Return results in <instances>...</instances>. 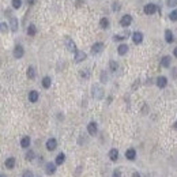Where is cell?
I'll use <instances>...</instances> for the list:
<instances>
[{
	"label": "cell",
	"mask_w": 177,
	"mask_h": 177,
	"mask_svg": "<svg viewBox=\"0 0 177 177\" xmlns=\"http://www.w3.org/2000/svg\"><path fill=\"white\" fill-rule=\"evenodd\" d=\"M157 10H158V8H157L155 4L148 3V4H146V6H145L143 11H145L146 15H153V14H155V12H157Z\"/></svg>",
	"instance_id": "cell-1"
},
{
	"label": "cell",
	"mask_w": 177,
	"mask_h": 177,
	"mask_svg": "<svg viewBox=\"0 0 177 177\" xmlns=\"http://www.w3.org/2000/svg\"><path fill=\"white\" fill-rule=\"evenodd\" d=\"M57 147V140L55 138H50L46 140V150L48 151H53V150H56Z\"/></svg>",
	"instance_id": "cell-2"
},
{
	"label": "cell",
	"mask_w": 177,
	"mask_h": 177,
	"mask_svg": "<svg viewBox=\"0 0 177 177\" xmlns=\"http://www.w3.org/2000/svg\"><path fill=\"white\" fill-rule=\"evenodd\" d=\"M23 55H25L23 46H22V45H16V46L14 48V57L15 59H21V57H23Z\"/></svg>",
	"instance_id": "cell-3"
},
{
	"label": "cell",
	"mask_w": 177,
	"mask_h": 177,
	"mask_svg": "<svg viewBox=\"0 0 177 177\" xmlns=\"http://www.w3.org/2000/svg\"><path fill=\"white\" fill-rule=\"evenodd\" d=\"M131 23H132V16H131V15H128V14L124 15V16L120 19V25L123 27H128Z\"/></svg>",
	"instance_id": "cell-4"
},
{
	"label": "cell",
	"mask_w": 177,
	"mask_h": 177,
	"mask_svg": "<svg viewBox=\"0 0 177 177\" xmlns=\"http://www.w3.org/2000/svg\"><path fill=\"white\" fill-rule=\"evenodd\" d=\"M132 41H134V44H140L142 41H143V33H140V32H134L132 33Z\"/></svg>",
	"instance_id": "cell-5"
},
{
	"label": "cell",
	"mask_w": 177,
	"mask_h": 177,
	"mask_svg": "<svg viewBox=\"0 0 177 177\" xmlns=\"http://www.w3.org/2000/svg\"><path fill=\"white\" fill-rule=\"evenodd\" d=\"M92 90H93V97H95V98H102L104 92H102V88H101L98 85H94V86H93Z\"/></svg>",
	"instance_id": "cell-6"
},
{
	"label": "cell",
	"mask_w": 177,
	"mask_h": 177,
	"mask_svg": "<svg viewBox=\"0 0 177 177\" xmlns=\"http://www.w3.org/2000/svg\"><path fill=\"white\" fill-rule=\"evenodd\" d=\"M102 50H104V44L102 42H95V44L92 46V53L93 55H98V53H101Z\"/></svg>",
	"instance_id": "cell-7"
},
{
	"label": "cell",
	"mask_w": 177,
	"mask_h": 177,
	"mask_svg": "<svg viewBox=\"0 0 177 177\" xmlns=\"http://www.w3.org/2000/svg\"><path fill=\"white\" fill-rule=\"evenodd\" d=\"M65 45H67V49L70 50V52H75V53L78 52L76 45H75V42L71 38H65Z\"/></svg>",
	"instance_id": "cell-8"
},
{
	"label": "cell",
	"mask_w": 177,
	"mask_h": 177,
	"mask_svg": "<svg viewBox=\"0 0 177 177\" xmlns=\"http://www.w3.org/2000/svg\"><path fill=\"white\" fill-rule=\"evenodd\" d=\"M45 172H46V174H55V172H56V164H52V162H48L46 165H45Z\"/></svg>",
	"instance_id": "cell-9"
},
{
	"label": "cell",
	"mask_w": 177,
	"mask_h": 177,
	"mask_svg": "<svg viewBox=\"0 0 177 177\" xmlns=\"http://www.w3.org/2000/svg\"><path fill=\"white\" fill-rule=\"evenodd\" d=\"M87 57V55H86L83 50H78L76 53H75V63H80L83 62V60Z\"/></svg>",
	"instance_id": "cell-10"
},
{
	"label": "cell",
	"mask_w": 177,
	"mask_h": 177,
	"mask_svg": "<svg viewBox=\"0 0 177 177\" xmlns=\"http://www.w3.org/2000/svg\"><path fill=\"white\" fill-rule=\"evenodd\" d=\"M125 158L130 159V161H134V159L136 158V150L135 148H128V150L125 151Z\"/></svg>",
	"instance_id": "cell-11"
},
{
	"label": "cell",
	"mask_w": 177,
	"mask_h": 177,
	"mask_svg": "<svg viewBox=\"0 0 177 177\" xmlns=\"http://www.w3.org/2000/svg\"><path fill=\"white\" fill-rule=\"evenodd\" d=\"M166 85H168V78L166 76H159L158 79H157V86H158L159 88L166 87Z\"/></svg>",
	"instance_id": "cell-12"
},
{
	"label": "cell",
	"mask_w": 177,
	"mask_h": 177,
	"mask_svg": "<svg viewBox=\"0 0 177 177\" xmlns=\"http://www.w3.org/2000/svg\"><path fill=\"white\" fill-rule=\"evenodd\" d=\"M87 132L90 134V135H95V134H97V124H95L94 121L88 123V125H87Z\"/></svg>",
	"instance_id": "cell-13"
},
{
	"label": "cell",
	"mask_w": 177,
	"mask_h": 177,
	"mask_svg": "<svg viewBox=\"0 0 177 177\" xmlns=\"http://www.w3.org/2000/svg\"><path fill=\"white\" fill-rule=\"evenodd\" d=\"M38 97H40V94H38V92H35V90H32V92L29 93L30 102H37V101H38Z\"/></svg>",
	"instance_id": "cell-14"
},
{
	"label": "cell",
	"mask_w": 177,
	"mask_h": 177,
	"mask_svg": "<svg viewBox=\"0 0 177 177\" xmlns=\"http://www.w3.org/2000/svg\"><path fill=\"white\" fill-rule=\"evenodd\" d=\"M117 52H118L120 56H124V55L128 52V45L127 44H120L118 45V48H117Z\"/></svg>",
	"instance_id": "cell-15"
},
{
	"label": "cell",
	"mask_w": 177,
	"mask_h": 177,
	"mask_svg": "<svg viewBox=\"0 0 177 177\" xmlns=\"http://www.w3.org/2000/svg\"><path fill=\"white\" fill-rule=\"evenodd\" d=\"M10 26H11L12 32H16V30H18V27H19V23H18V19L15 16H12L11 19H10Z\"/></svg>",
	"instance_id": "cell-16"
},
{
	"label": "cell",
	"mask_w": 177,
	"mask_h": 177,
	"mask_svg": "<svg viewBox=\"0 0 177 177\" xmlns=\"http://www.w3.org/2000/svg\"><path fill=\"white\" fill-rule=\"evenodd\" d=\"M170 62H172L170 56H164L162 59H161V65L165 67V68H169L170 67Z\"/></svg>",
	"instance_id": "cell-17"
},
{
	"label": "cell",
	"mask_w": 177,
	"mask_h": 177,
	"mask_svg": "<svg viewBox=\"0 0 177 177\" xmlns=\"http://www.w3.org/2000/svg\"><path fill=\"white\" fill-rule=\"evenodd\" d=\"M165 41L168 42V44H170V42H173L174 41V38H173V33L170 32V30H165Z\"/></svg>",
	"instance_id": "cell-18"
},
{
	"label": "cell",
	"mask_w": 177,
	"mask_h": 177,
	"mask_svg": "<svg viewBox=\"0 0 177 177\" xmlns=\"http://www.w3.org/2000/svg\"><path fill=\"white\" fill-rule=\"evenodd\" d=\"M109 158H110V161H117V158H118L117 148H112V150L109 151Z\"/></svg>",
	"instance_id": "cell-19"
},
{
	"label": "cell",
	"mask_w": 177,
	"mask_h": 177,
	"mask_svg": "<svg viewBox=\"0 0 177 177\" xmlns=\"http://www.w3.org/2000/svg\"><path fill=\"white\" fill-rule=\"evenodd\" d=\"M15 166V158L14 157H10V158L6 159V168L7 169H14Z\"/></svg>",
	"instance_id": "cell-20"
},
{
	"label": "cell",
	"mask_w": 177,
	"mask_h": 177,
	"mask_svg": "<svg viewBox=\"0 0 177 177\" xmlns=\"http://www.w3.org/2000/svg\"><path fill=\"white\" fill-rule=\"evenodd\" d=\"M64 161H65V154L64 153H60V154H57L55 164H56V165H62V164H64Z\"/></svg>",
	"instance_id": "cell-21"
},
{
	"label": "cell",
	"mask_w": 177,
	"mask_h": 177,
	"mask_svg": "<svg viewBox=\"0 0 177 177\" xmlns=\"http://www.w3.org/2000/svg\"><path fill=\"white\" fill-rule=\"evenodd\" d=\"M21 146L23 148H27L30 146V138L29 136H23V138L21 139Z\"/></svg>",
	"instance_id": "cell-22"
},
{
	"label": "cell",
	"mask_w": 177,
	"mask_h": 177,
	"mask_svg": "<svg viewBox=\"0 0 177 177\" xmlns=\"http://www.w3.org/2000/svg\"><path fill=\"white\" fill-rule=\"evenodd\" d=\"M26 75H27V78H29V79H34V78H35V68L34 67H29V68H27Z\"/></svg>",
	"instance_id": "cell-23"
},
{
	"label": "cell",
	"mask_w": 177,
	"mask_h": 177,
	"mask_svg": "<svg viewBox=\"0 0 177 177\" xmlns=\"http://www.w3.org/2000/svg\"><path fill=\"white\" fill-rule=\"evenodd\" d=\"M100 26L102 27V29H108V27H109V19H108V18H101Z\"/></svg>",
	"instance_id": "cell-24"
},
{
	"label": "cell",
	"mask_w": 177,
	"mask_h": 177,
	"mask_svg": "<svg viewBox=\"0 0 177 177\" xmlns=\"http://www.w3.org/2000/svg\"><path fill=\"white\" fill-rule=\"evenodd\" d=\"M50 83H52L50 78L49 76H45L44 79H42V87H44V88H49L50 87Z\"/></svg>",
	"instance_id": "cell-25"
},
{
	"label": "cell",
	"mask_w": 177,
	"mask_h": 177,
	"mask_svg": "<svg viewBox=\"0 0 177 177\" xmlns=\"http://www.w3.org/2000/svg\"><path fill=\"white\" fill-rule=\"evenodd\" d=\"M35 33H37V27H35L34 25H29V27H27V34L35 35Z\"/></svg>",
	"instance_id": "cell-26"
},
{
	"label": "cell",
	"mask_w": 177,
	"mask_h": 177,
	"mask_svg": "<svg viewBox=\"0 0 177 177\" xmlns=\"http://www.w3.org/2000/svg\"><path fill=\"white\" fill-rule=\"evenodd\" d=\"M11 4H12V8L18 10L19 7L22 6V0H12V2H11Z\"/></svg>",
	"instance_id": "cell-27"
},
{
	"label": "cell",
	"mask_w": 177,
	"mask_h": 177,
	"mask_svg": "<svg viewBox=\"0 0 177 177\" xmlns=\"http://www.w3.org/2000/svg\"><path fill=\"white\" fill-rule=\"evenodd\" d=\"M34 157H35V154H34V151H33V150H29L26 153V159H27V161H33V159H34Z\"/></svg>",
	"instance_id": "cell-28"
},
{
	"label": "cell",
	"mask_w": 177,
	"mask_h": 177,
	"mask_svg": "<svg viewBox=\"0 0 177 177\" xmlns=\"http://www.w3.org/2000/svg\"><path fill=\"white\" fill-rule=\"evenodd\" d=\"M169 18H170V21L176 22L177 21V10H173V11L169 14Z\"/></svg>",
	"instance_id": "cell-29"
},
{
	"label": "cell",
	"mask_w": 177,
	"mask_h": 177,
	"mask_svg": "<svg viewBox=\"0 0 177 177\" xmlns=\"http://www.w3.org/2000/svg\"><path fill=\"white\" fill-rule=\"evenodd\" d=\"M109 67H110V70H112V71H116L118 65H117V63H116L115 60H110V62H109Z\"/></svg>",
	"instance_id": "cell-30"
},
{
	"label": "cell",
	"mask_w": 177,
	"mask_h": 177,
	"mask_svg": "<svg viewBox=\"0 0 177 177\" xmlns=\"http://www.w3.org/2000/svg\"><path fill=\"white\" fill-rule=\"evenodd\" d=\"M168 7H176L177 6V0H166Z\"/></svg>",
	"instance_id": "cell-31"
},
{
	"label": "cell",
	"mask_w": 177,
	"mask_h": 177,
	"mask_svg": "<svg viewBox=\"0 0 177 177\" xmlns=\"http://www.w3.org/2000/svg\"><path fill=\"white\" fill-rule=\"evenodd\" d=\"M124 38H125V35H118V34L113 35V40H115V41H123Z\"/></svg>",
	"instance_id": "cell-32"
},
{
	"label": "cell",
	"mask_w": 177,
	"mask_h": 177,
	"mask_svg": "<svg viewBox=\"0 0 177 177\" xmlns=\"http://www.w3.org/2000/svg\"><path fill=\"white\" fill-rule=\"evenodd\" d=\"M112 10L113 11H118V10H120V3H118V2H115L112 6Z\"/></svg>",
	"instance_id": "cell-33"
},
{
	"label": "cell",
	"mask_w": 177,
	"mask_h": 177,
	"mask_svg": "<svg viewBox=\"0 0 177 177\" xmlns=\"http://www.w3.org/2000/svg\"><path fill=\"white\" fill-rule=\"evenodd\" d=\"M112 177H121V172L120 170H115L112 174Z\"/></svg>",
	"instance_id": "cell-34"
},
{
	"label": "cell",
	"mask_w": 177,
	"mask_h": 177,
	"mask_svg": "<svg viewBox=\"0 0 177 177\" xmlns=\"http://www.w3.org/2000/svg\"><path fill=\"white\" fill-rule=\"evenodd\" d=\"M8 29L7 27V23H4V22H2V33H6V30Z\"/></svg>",
	"instance_id": "cell-35"
},
{
	"label": "cell",
	"mask_w": 177,
	"mask_h": 177,
	"mask_svg": "<svg viewBox=\"0 0 177 177\" xmlns=\"http://www.w3.org/2000/svg\"><path fill=\"white\" fill-rule=\"evenodd\" d=\"M22 177H33V173H32V172H29V170H26Z\"/></svg>",
	"instance_id": "cell-36"
},
{
	"label": "cell",
	"mask_w": 177,
	"mask_h": 177,
	"mask_svg": "<svg viewBox=\"0 0 177 177\" xmlns=\"http://www.w3.org/2000/svg\"><path fill=\"white\" fill-rule=\"evenodd\" d=\"M172 75H173V78H177V67H174L172 70Z\"/></svg>",
	"instance_id": "cell-37"
},
{
	"label": "cell",
	"mask_w": 177,
	"mask_h": 177,
	"mask_svg": "<svg viewBox=\"0 0 177 177\" xmlns=\"http://www.w3.org/2000/svg\"><path fill=\"white\" fill-rule=\"evenodd\" d=\"M34 3H35V0H27V4H30V6L34 4Z\"/></svg>",
	"instance_id": "cell-38"
},
{
	"label": "cell",
	"mask_w": 177,
	"mask_h": 177,
	"mask_svg": "<svg viewBox=\"0 0 177 177\" xmlns=\"http://www.w3.org/2000/svg\"><path fill=\"white\" fill-rule=\"evenodd\" d=\"M132 177H140V174H139L138 172H135V173H132Z\"/></svg>",
	"instance_id": "cell-39"
},
{
	"label": "cell",
	"mask_w": 177,
	"mask_h": 177,
	"mask_svg": "<svg viewBox=\"0 0 177 177\" xmlns=\"http://www.w3.org/2000/svg\"><path fill=\"white\" fill-rule=\"evenodd\" d=\"M173 55H174V57H177V46L174 48V50H173Z\"/></svg>",
	"instance_id": "cell-40"
},
{
	"label": "cell",
	"mask_w": 177,
	"mask_h": 177,
	"mask_svg": "<svg viewBox=\"0 0 177 177\" xmlns=\"http://www.w3.org/2000/svg\"><path fill=\"white\" fill-rule=\"evenodd\" d=\"M173 128H174V130H177V121H176V123L173 124Z\"/></svg>",
	"instance_id": "cell-41"
},
{
	"label": "cell",
	"mask_w": 177,
	"mask_h": 177,
	"mask_svg": "<svg viewBox=\"0 0 177 177\" xmlns=\"http://www.w3.org/2000/svg\"><path fill=\"white\" fill-rule=\"evenodd\" d=\"M2 177H6V176H4V174H2Z\"/></svg>",
	"instance_id": "cell-42"
}]
</instances>
